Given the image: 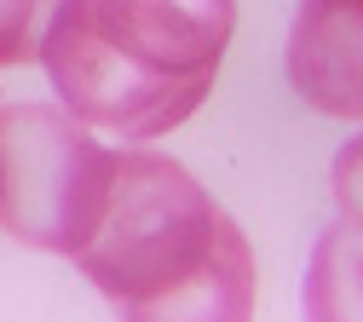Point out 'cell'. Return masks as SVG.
Returning a JSON list of instances; mask_svg holds the SVG:
<instances>
[{"instance_id": "cell-6", "label": "cell", "mask_w": 363, "mask_h": 322, "mask_svg": "<svg viewBox=\"0 0 363 322\" xmlns=\"http://www.w3.org/2000/svg\"><path fill=\"white\" fill-rule=\"evenodd\" d=\"M306 322H363V248L346 230H323L300 288Z\"/></svg>"}, {"instance_id": "cell-4", "label": "cell", "mask_w": 363, "mask_h": 322, "mask_svg": "<svg viewBox=\"0 0 363 322\" xmlns=\"http://www.w3.org/2000/svg\"><path fill=\"white\" fill-rule=\"evenodd\" d=\"M289 81L311 110L363 121V0H300Z\"/></svg>"}, {"instance_id": "cell-3", "label": "cell", "mask_w": 363, "mask_h": 322, "mask_svg": "<svg viewBox=\"0 0 363 322\" xmlns=\"http://www.w3.org/2000/svg\"><path fill=\"white\" fill-rule=\"evenodd\" d=\"M116 184V156L64 104H0V224L40 253H81Z\"/></svg>"}, {"instance_id": "cell-7", "label": "cell", "mask_w": 363, "mask_h": 322, "mask_svg": "<svg viewBox=\"0 0 363 322\" xmlns=\"http://www.w3.org/2000/svg\"><path fill=\"white\" fill-rule=\"evenodd\" d=\"M58 0H0V69L40 58V35H47Z\"/></svg>"}, {"instance_id": "cell-2", "label": "cell", "mask_w": 363, "mask_h": 322, "mask_svg": "<svg viewBox=\"0 0 363 322\" xmlns=\"http://www.w3.org/2000/svg\"><path fill=\"white\" fill-rule=\"evenodd\" d=\"M219 224H225V207L191 178V167H179L173 156L127 150L116 156L104 219L81 242L75 265L104 299L127 311L191 282L219 242Z\"/></svg>"}, {"instance_id": "cell-1", "label": "cell", "mask_w": 363, "mask_h": 322, "mask_svg": "<svg viewBox=\"0 0 363 322\" xmlns=\"http://www.w3.org/2000/svg\"><path fill=\"white\" fill-rule=\"evenodd\" d=\"M231 29L237 0H58L40 64L81 127L156 144L202 110Z\"/></svg>"}, {"instance_id": "cell-5", "label": "cell", "mask_w": 363, "mask_h": 322, "mask_svg": "<svg viewBox=\"0 0 363 322\" xmlns=\"http://www.w3.org/2000/svg\"><path fill=\"white\" fill-rule=\"evenodd\" d=\"M121 322H254V253L237 219L225 213L219 242L191 282L167 288L162 299L127 305Z\"/></svg>"}, {"instance_id": "cell-8", "label": "cell", "mask_w": 363, "mask_h": 322, "mask_svg": "<svg viewBox=\"0 0 363 322\" xmlns=\"http://www.w3.org/2000/svg\"><path fill=\"white\" fill-rule=\"evenodd\" d=\"M335 202H340L346 224L363 230V132L352 144H340V156H335Z\"/></svg>"}]
</instances>
